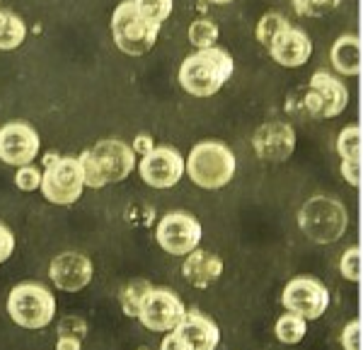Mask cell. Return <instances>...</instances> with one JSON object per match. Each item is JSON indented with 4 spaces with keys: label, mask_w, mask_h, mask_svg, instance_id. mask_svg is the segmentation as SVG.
I'll use <instances>...</instances> for the list:
<instances>
[{
    "label": "cell",
    "mask_w": 363,
    "mask_h": 350,
    "mask_svg": "<svg viewBox=\"0 0 363 350\" xmlns=\"http://www.w3.org/2000/svg\"><path fill=\"white\" fill-rule=\"evenodd\" d=\"M235 63L225 49L211 46L186 56L179 66V85L191 97H213L230 80Z\"/></svg>",
    "instance_id": "obj_1"
},
{
    "label": "cell",
    "mask_w": 363,
    "mask_h": 350,
    "mask_svg": "<svg viewBox=\"0 0 363 350\" xmlns=\"http://www.w3.org/2000/svg\"><path fill=\"white\" fill-rule=\"evenodd\" d=\"M78 160L83 167L85 186H90V189H102L104 184L124 182L136 169V153L128 148V143L116 138L99 140L95 148L85 150Z\"/></svg>",
    "instance_id": "obj_2"
},
{
    "label": "cell",
    "mask_w": 363,
    "mask_h": 350,
    "mask_svg": "<svg viewBox=\"0 0 363 350\" xmlns=\"http://www.w3.org/2000/svg\"><path fill=\"white\" fill-rule=\"evenodd\" d=\"M238 160L233 150L218 140H206L191 148L189 157L184 160V172L201 189H223L235 177Z\"/></svg>",
    "instance_id": "obj_3"
},
{
    "label": "cell",
    "mask_w": 363,
    "mask_h": 350,
    "mask_svg": "<svg viewBox=\"0 0 363 350\" xmlns=\"http://www.w3.org/2000/svg\"><path fill=\"white\" fill-rule=\"evenodd\" d=\"M298 227L313 242L332 244L347 232L349 213L337 198L313 196L298 213Z\"/></svg>",
    "instance_id": "obj_4"
},
{
    "label": "cell",
    "mask_w": 363,
    "mask_h": 350,
    "mask_svg": "<svg viewBox=\"0 0 363 350\" xmlns=\"http://www.w3.org/2000/svg\"><path fill=\"white\" fill-rule=\"evenodd\" d=\"M8 314L22 329H44L56 317V297L42 283H20L8 297Z\"/></svg>",
    "instance_id": "obj_5"
},
{
    "label": "cell",
    "mask_w": 363,
    "mask_h": 350,
    "mask_svg": "<svg viewBox=\"0 0 363 350\" xmlns=\"http://www.w3.org/2000/svg\"><path fill=\"white\" fill-rule=\"evenodd\" d=\"M160 25L138 15L133 0H121L112 13V37L116 46L128 56H143L155 46Z\"/></svg>",
    "instance_id": "obj_6"
},
{
    "label": "cell",
    "mask_w": 363,
    "mask_h": 350,
    "mask_svg": "<svg viewBox=\"0 0 363 350\" xmlns=\"http://www.w3.org/2000/svg\"><path fill=\"white\" fill-rule=\"evenodd\" d=\"M51 157V155H49ZM42 194L49 203L56 206H70L83 196L85 177L78 157H58L54 155L42 172Z\"/></svg>",
    "instance_id": "obj_7"
},
{
    "label": "cell",
    "mask_w": 363,
    "mask_h": 350,
    "mask_svg": "<svg viewBox=\"0 0 363 350\" xmlns=\"http://www.w3.org/2000/svg\"><path fill=\"white\" fill-rule=\"evenodd\" d=\"M310 116H318V119H335L347 109L349 104V90L347 85L339 78H335L327 70H318V73L310 78V85L303 97Z\"/></svg>",
    "instance_id": "obj_8"
},
{
    "label": "cell",
    "mask_w": 363,
    "mask_h": 350,
    "mask_svg": "<svg viewBox=\"0 0 363 350\" xmlns=\"http://www.w3.org/2000/svg\"><path fill=\"white\" fill-rule=\"evenodd\" d=\"M184 314H186L184 302L179 300L177 293H172L167 288H150L145 293L143 302H140L136 319L148 331L167 334V331H172L182 322Z\"/></svg>",
    "instance_id": "obj_9"
},
{
    "label": "cell",
    "mask_w": 363,
    "mask_h": 350,
    "mask_svg": "<svg viewBox=\"0 0 363 350\" xmlns=\"http://www.w3.org/2000/svg\"><path fill=\"white\" fill-rule=\"evenodd\" d=\"M157 244L172 256L191 254L201 242V223L191 213L184 210H172L157 225Z\"/></svg>",
    "instance_id": "obj_10"
},
{
    "label": "cell",
    "mask_w": 363,
    "mask_h": 350,
    "mask_svg": "<svg viewBox=\"0 0 363 350\" xmlns=\"http://www.w3.org/2000/svg\"><path fill=\"white\" fill-rule=\"evenodd\" d=\"M281 302H284V307L289 312H294L298 317L306 319V322H310V319H320L327 312V307H330V293H327V288L318 278L301 276L286 285Z\"/></svg>",
    "instance_id": "obj_11"
},
{
    "label": "cell",
    "mask_w": 363,
    "mask_h": 350,
    "mask_svg": "<svg viewBox=\"0 0 363 350\" xmlns=\"http://www.w3.org/2000/svg\"><path fill=\"white\" fill-rule=\"evenodd\" d=\"M140 179L153 189H172L184 177V157L174 148H153L148 155L140 157L138 165Z\"/></svg>",
    "instance_id": "obj_12"
},
{
    "label": "cell",
    "mask_w": 363,
    "mask_h": 350,
    "mask_svg": "<svg viewBox=\"0 0 363 350\" xmlns=\"http://www.w3.org/2000/svg\"><path fill=\"white\" fill-rule=\"evenodd\" d=\"M39 155V133L32 126L13 121L0 128V160L5 165L25 167Z\"/></svg>",
    "instance_id": "obj_13"
},
{
    "label": "cell",
    "mask_w": 363,
    "mask_h": 350,
    "mask_svg": "<svg viewBox=\"0 0 363 350\" xmlns=\"http://www.w3.org/2000/svg\"><path fill=\"white\" fill-rule=\"evenodd\" d=\"M252 148L259 160L284 162L296 150V131L284 121H269L259 126L252 136Z\"/></svg>",
    "instance_id": "obj_14"
},
{
    "label": "cell",
    "mask_w": 363,
    "mask_h": 350,
    "mask_svg": "<svg viewBox=\"0 0 363 350\" xmlns=\"http://www.w3.org/2000/svg\"><path fill=\"white\" fill-rule=\"evenodd\" d=\"M92 271H95L92 261L78 252L58 254L49 266V276L54 280V285L58 290H66V293H78L85 285H90Z\"/></svg>",
    "instance_id": "obj_15"
},
{
    "label": "cell",
    "mask_w": 363,
    "mask_h": 350,
    "mask_svg": "<svg viewBox=\"0 0 363 350\" xmlns=\"http://www.w3.org/2000/svg\"><path fill=\"white\" fill-rule=\"evenodd\" d=\"M269 54H272V58L279 66L301 68L306 66L310 54H313V42H310V37L303 29L291 25L274 37V42L269 44Z\"/></svg>",
    "instance_id": "obj_16"
},
{
    "label": "cell",
    "mask_w": 363,
    "mask_h": 350,
    "mask_svg": "<svg viewBox=\"0 0 363 350\" xmlns=\"http://www.w3.org/2000/svg\"><path fill=\"white\" fill-rule=\"evenodd\" d=\"M174 331L184 338L191 350H216L220 343L218 326L199 312H186L182 322L174 326Z\"/></svg>",
    "instance_id": "obj_17"
},
{
    "label": "cell",
    "mask_w": 363,
    "mask_h": 350,
    "mask_svg": "<svg viewBox=\"0 0 363 350\" xmlns=\"http://www.w3.org/2000/svg\"><path fill=\"white\" fill-rule=\"evenodd\" d=\"M182 273H184V280L191 283L194 288H208L223 273V261L220 256L203 252V249H194L191 254H186L184 266H182Z\"/></svg>",
    "instance_id": "obj_18"
},
{
    "label": "cell",
    "mask_w": 363,
    "mask_h": 350,
    "mask_svg": "<svg viewBox=\"0 0 363 350\" xmlns=\"http://www.w3.org/2000/svg\"><path fill=\"white\" fill-rule=\"evenodd\" d=\"M330 61L337 73L349 75V78L361 75V39L356 34L339 37L330 51Z\"/></svg>",
    "instance_id": "obj_19"
},
{
    "label": "cell",
    "mask_w": 363,
    "mask_h": 350,
    "mask_svg": "<svg viewBox=\"0 0 363 350\" xmlns=\"http://www.w3.org/2000/svg\"><path fill=\"white\" fill-rule=\"evenodd\" d=\"M27 39V25L22 22L20 15L8 13L3 10L0 13V51H13Z\"/></svg>",
    "instance_id": "obj_20"
},
{
    "label": "cell",
    "mask_w": 363,
    "mask_h": 350,
    "mask_svg": "<svg viewBox=\"0 0 363 350\" xmlns=\"http://www.w3.org/2000/svg\"><path fill=\"white\" fill-rule=\"evenodd\" d=\"M308 326H306V319L298 317V314L289 312L284 314V317L279 319L277 326H274V334L281 343H289V346H294V343H301L303 336H306Z\"/></svg>",
    "instance_id": "obj_21"
},
{
    "label": "cell",
    "mask_w": 363,
    "mask_h": 350,
    "mask_svg": "<svg viewBox=\"0 0 363 350\" xmlns=\"http://www.w3.org/2000/svg\"><path fill=\"white\" fill-rule=\"evenodd\" d=\"M153 288L148 280H131L124 290H121V307H124V314L126 317H138V309H140V302H143L145 293Z\"/></svg>",
    "instance_id": "obj_22"
},
{
    "label": "cell",
    "mask_w": 363,
    "mask_h": 350,
    "mask_svg": "<svg viewBox=\"0 0 363 350\" xmlns=\"http://www.w3.org/2000/svg\"><path fill=\"white\" fill-rule=\"evenodd\" d=\"M186 37H189V44H194L196 49H211L218 42V25L211 20H196L191 22Z\"/></svg>",
    "instance_id": "obj_23"
},
{
    "label": "cell",
    "mask_w": 363,
    "mask_h": 350,
    "mask_svg": "<svg viewBox=\"0 0 363 350\" xmlns=\"http://www.w3.org/2000/svg\"><path fill=\"white\" fill-rule=\"evenodd\" d=\"M286 27H291V22L286 20L284 15H279V13H267V15L259 20V25H257V42H259L262 46H267V49H269V44L274 42V37L284 32Z\"/></svg>",
    "instance_id": "obj_24"
},
{
    "label": "cell",
    "mask_w": 363,
    "mask_h": 350,
    "mask_svg": "<svg viewBox=\"0 0 363 350\" xmlns=\"http://www.w3.org/2000/svg\"><path fill=\"white\" fill-rule=\"evenodd\" d=\"M133 5L140 17L155 22V25H162L172 15V0H133Z\"/></svg>",
    "instance_id": "obj_25"
},
{
    "label": "cell",
    "mask_w": 363,
    "mask_h": 350,
    "mask_svg": "<svg viewBox=\"0 0 363 350\" xmlns=\"http://www.w3.org/2000/svg\"><path fill=\"white\" fill-rule=\"evenodd\" d=\"M337 150L342 160H359L361 150V131L359 126H347L337 138Z\"/></svg>",
    "instance_id": "obj_26"
},
{
    "label": "cell",
    "mask_w": 363,
    "mask_h": 350,
    "mask_svg": "<svg viewBox=\"0 0 363 350\" xmlns=\"http://www.w3.org/2000/svg\"><path fill=\"white\" fill-rule=\"evenodd\" d=\"M291 3H294L298 15L322 17V15H330L332 10H337L342 0H291Z\"/></svg>",
    "instance_id": "obj_27"
},
{
    "label": "cell",
    "mask_w": 363,
    "mask_h": 350,
    "mask_svg": "<svg viewBox=\"0 0 363 350\" xmlns=\"http://www.w3.org/2000/svg\"><path fill=\"white\" fill-rule=\"evenodd\" d=\"M339 268H342L344 278L351 280V283H359L361 280V252H359V247H351L344 252Z\"/></svg>",
    "instance_id": "obj_28"
},
{
    "label": "cell",
    "mask_w": 363,
    "mask_h": 350,
    "mask_svg": "<svg viewBox=\"0 0 363 350\" xmlns=\"http://www.w3.org/2000/svg\"><path fill=\"white\" fill-rule=\"evenodd\" d=\"M15 184L20 191H27V194H32V191H37L39 186H42V172H39L34 165H25L17 169V177H15Z\"/></svg>",
    "instance_id": "obj_29"
},
{
    "label": "cell",
    "mask_w": 363,
    "mask_h": 350,
    "mask_svg": "<svg viewBox=\"0 0 363 350\" xmlns=\"http://www.w3.org/2000/svg\"><path fill=\"white\" fill-rule=\"evenodd\" d=\"M87 334V324L80 317H66L58 324V336H70V338H80L83 341Z\"/></svg>",
    "instance_id": "obj_30"
},
{
    "label": "cell",
    "mask_w": 363,
    "mask_h": 350,
    "mask_svg": "<svg viewBox=\"0 0 363 350\" xmlns=\"http://www.w3.org/2000/svg\"><path fill=\"white\" fill-rule=\"evenodd\" d=\"M344 350H361V322H349L342 331Z\"/></svg>",
    "instance_id": "obj_31"
},
{
    "label": "cell",
    "mask_w": 363,
    "mask_h": 350,
    "mask_svg": "<svg viewBox=\"0 0 363 350\" xmlns=\"http://www.w3.org/2000/svg\"><path fill=\"white\" fill-rule=\"evenodd\" d=\"M13 252H15L13 232H10L3 223H0V264H3V261H8L10 256H13Z\"/></svg>",
    "instance_id": "obj_32"
},
{
    "label": "cell",
    "mask_w": 363,
    "mask_h": 350,
    "mask_svg": "<svg viewBox=\"0 0 363 350\" xmlns=\"http://www.w3.org/2000/svg\"><path fill=\"white\" fill-rule=\"evenodd\" d=\"M342 177L347 179L351 186H359L361 182V160H342Z\"/></svg>",
    "instance_id": "obj_33"
},
{
    "label": "cell",
    "mask_w": 363,
    "mask_h": 350,
    "mask_svg": "<svg viewBox=\"0 0 363 350\" xmlns=\"http://www.w3.org/2000/svg\"><path fill=\"white\" fill-rule=\"evenodd\" d=\"M160 350H191L189 346H186V341L182 338L177 331H167V336L162 338V343H160Z\"/></svg>",
    "instance_id": "obj_34"
},
{
    "label": "cell",
    "mask_w": 363,
    "mask_h": 350,
    "mask_svg": "<svg viewBox=\"0 0 363 350\" xmlns=\"http://www.w3.org/2000/svg\"><path fill=\"white\" fill-rule=\"evenodd\" d=\"M153 148H155V145H153V138H150V136H138L136 140H133V145H131V150H133V153L140 155V157H143V155H148Z\"/></svg>",
    "instance_id": "obj_35"
},
{
    "label": "cell",
    "mask_w": 363,
    "mask_h": 350,
    "mask_svg": "<svg viewBox=\"0 0 363 350\" xmlns=\"http://www.w3.org/2000/svg\"><path fill=\"white\" fill-rule=\"evenodd\" d=\"M83 341L80 338H70V336H58L56 350H80Z\"/></svg>",
    "instance_id": "obj_36"
},
{
    "label": "cell",
    "mask_w": 363,
    "mask_h": 350,
    "mask_svg": "<svg viewBox=\"0 0 363 350\" xmlns=\"http://www.w3.org/2000/svg\"><path fill=\"white\" fill-rule=\"evenodd\" d=\"M208 3H213V5H228V3H233V0H208Z\"/></svg>",
    "instance_id": "obj_37"
},
{
    "label": "cell",
    "mask_w": 363,
    "mask_h": 350,
    "mask_svg": "<svg viewBox=\"0 0 363 350\" xmlns=\"http://www.w3.org/2000/svg\"><path fill=\"white\" fill-rule=\"evenodd\" d=\"M0 13H3V8H0Z\"/></svg>",
    "instance_id": "obj_38"
}]
</instances>
